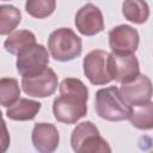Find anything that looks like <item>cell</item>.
<instances>
[{
	"mask_svg": "<svg viewBox=\"0 0 153 153\" xmlns=\"http://www.w3.org/2000/svg\"><path fill=\"white\" fill-rule=\"evenodd\" d=\"M109 54L104 50H92L84 59V73L94 85H104L112 79L108 66Z\"/></svg>",
	"mask_w": 153,
	"mask_h": 153,
	"instance_id": "8",
	"label": "cell"
},
{
	"mask_svg": "<svg viewBox=\"0 0 153 153\" xmlns=\"http://www.w3.org/2000/svg\"><path fill=\"white\" fill-rule=\"evenodd\" d=\"M96 111L108 121H123L129 117L130 108L122 100L118 88L110 86L96 93Z\"/></svg>",
	"mask_w": 153,
	"mask_h": 153,
	"instance_id": "3",
	"label": "cell"
},
{
	"mask_svg": "<svg viewBox=\"0 0 153 153\" xmlns=\"http://www.w3.org/2000/svg\"><path fill=\"white\" fill-rule=\"evenodd\" d=\"M20 96V90L18 81L12 78L0 79V105L11 106L13 105Z\"/></svg>",
	"mask_w": 153,
	"mask_h": 153,
	"instance_id": "17",
	"label": "cell"
},
{
	"mask_svg": "<svg viewBox=\"0 0 153 153\" xmlns=\"http://www.w3.org/2000/svg\"><path fill=\"white\" fill-rule=\"evenodd\" d=\"M26 12L36 18H45L53 13L55 1L53 0H29L25 4Z\"/></svg>",
	"mask_w": 153,
	"mask_h": 153,
	"instance_id": "19",
	"label": "cell"
},
{
	"mask_svg": "<svg viewBox=\"0 0 153 153\" xmlns=\"http://www.w3.org/2000/svg\"><path fill=\"white\" fill-rule=\"evenodd\" d=\"M41 104L35 100H30L26 98H19L13 105H11L7 110V116L11 120L16 121H27L32 120L36 114L39 111Z\"/></svg>",
	"mask_w": 153,
	"mask_h": 153,
	"instance_id": "13",
	"label": "cell"
},
{
	"mask_svg": "<svg viewBox=\"0 0 153 153\" xmlns=\"http://www.w3.org/2000/svg\"><path fill=\"white\" fill-rule=\"evenodd\" d=\"M123 16L134 23H143L148 18V6L145 1L129 0L123 4Z\"/></svg>",
	"mask_w": 153,
	"mask_h": 153,
	"instance_id": "18",
	"label": "cell"
},
{
	"mask_svg": "<svg viewBox=\"0 0 153 153\" xmlns=\"http://www.w3.org/2000/svg\"><path fill=\"white\" fill-rule=\"evenodd\" d=\"M20 12L12 5L0 6V35L12 32L20 23Z\"/></svg>",
	"mask_w": 153,
	"mask_h": 153,
	"instance_id": "16",
	"label": "cell"
},
{
	"mask_svg": "<svg viewBox=\"0 0 153 153\" xmlns=\"http://www.w3.org/2000/svg\"><path fill=\"white\" fill-rule=\"evenodd\" d=\"M10 146V134L7 131L6 124L2 120L0 111V153H5Z\"/></svg>",
	"mask_w": 153,
	"mask_h": 153,
	"instance_id": "20",
	"label": "cell"
},
{
	"mask_svg": "<svg viewBox=\"0 0 153 153\" xmlns=\"http://www.w3.org/2000/svg\"><path fill=\"white\" fill-rule=\"evenodd\" d=\"M75 25L78 30L86 36H93L104 29L102 12L92 4L84 5L75 16Z\"/></svg>",
	"mask_w": 153,
	"mask_h": 153,
	"instance_id": "11",
	"label": "cell"
},
{
	"mask_svg": "<svg viewBox=\"0 0 153 153\" xmlns=\"http://www.w3.org/2000/svg\"><path fill=\"white\" fill-rule=\"evenodd\" d=\"M109 43L114 54L133 55L139 45V33L129 25H120L109 32Z\"/></svg>",
	"mask_w": 153,
	"mask_h": 153,
	"instance_id": "10",
	"label": "cell"
},
{
	"mask_svg": "<svg viewBox=\"0 0 153 153\" xmlns=\"http://www.w3.org/2000/svg\"><path fill=\"white\" fill-rule=\"evenodd\" d=\"M36 44L35 35L26 30H20L11 33L8 38L5 41V49L14 55H19L26 49L33 47Z\"/></svg>",
	"mask_w": 153,
	"mask_h": 153,
	"instance_id": "14",
	"label": "cell"
},
{
	"mask_svg": "<svg viewBox=\"0 0 153 153\" xmlns=\"http://www.w3.org/2000/svg\"><path fill=\"white\" fill-rule=\"evenodd\" d=\"M118 93L122 100L129 106H139L151 102L152 96V85L151 80L146 75L139 74L134 80L122 84Z\"/></svg>",
	"mask_w": 153,
	"mask_h": 153,
	"instance_id": "6",
	"label": "cell"
},
{
	"mask_svg": "<svg viewBox=\"0 0 153 153\" xmlns=\"http://www.w3.org/2000/svg\"><path fill=\"white\" fill-rule=\"evenodd\" d=\"M131 124L139 129H151L153 127V105L147 103L143 105L130 108V114L128 117Z\"/></svg>",
	"mask_w": 153,
	"mask_h": 153,
	"instance_id": "15",
	"label": "cell"
},
{
	"mask_svg": "<svg viewBox=\"0 0 153 153\" xmlns=\"http://www.w3.org/2000/svg\"><path fill=\"white\" fill-rule=\"evenodd\" d=\"M22 86L26 94L44 98L55 92L57 87V76L51 68L47 67L37 74L23 76Z\"/></svg>",
	"mask_w": 153,
	"mask_h": 153,
	"instance_id": "5",
	"label": "cell"
},
{
	"mask_svg": "<svg viewBox=\"0 0 153 153\" xmlns=\"http://www.w3.org/2000/svg\"><path fill=\"white\" fill-rule=\"evenodd\" d=\"M60 136L54 124L37 123L32 130V143L39 153H53L59 146Z\"/></svg>",
	"mask_w": 153,
	"mask_h": 153,
	"instance_id": "12",
	"label": "cell"
},
{
	"mask_svg": "<svg viewBox=\"0 0 153 153\" xmlns=\"http://www.w3.org/2000/svg\"><path fill=\"white\" fill-rule=\"evenodd\" d=\"M48 48L55 60L69 61L81 54V39L71 29L61 27L50 33Z\"/></svg>",
	"mask_w": 153,
	"mask_h": 153,
	"instance_id": "4",
	"label": "cell"
},
{
	"mask_svg": "<svg viewBox=\"0 0 153 153\" xmlns=\"http://www.w3.org/2000/svg\"><path fill=\"white\" fill-rule=\"evenodd\" d=\"M87 88L74 78L63 79L60 85V96L54 100L55 118L62 123L72 124L84 117L87 111Z\"/></svg>",
	"mask_w": 153,
	"mask_h": 153,
	"instance_id": "1",
	"label": "cell"
},
{
	"mask_svg": "<svg viewBox=\"0 0 153 153\" xmlns=\"http://www.w3.org/2000/svg\"><path fill=\"white\" fill-rule=\"evenodd\" d=\"M109 73L112 80L117 82H129L139 75V62L134 55L109 54Z\"/></svg>",
	"mask_w": 153,
	"mask_h": 153,
	"instance_id": "9",
	"label": "cell"
},
{
	"mask_svg": "<svg viewBox=\"0 0 153 153\" xmlns=\"http://www.w3.org/2000/svg\"><path fill=\"white\" fill-rule=\"evenodd\" d=\"M71 143L75 153H111L109 143L99 135L92 122H82L72 133Z\"/></svg>",
	"mask_w": 153,
	"mask_h": 153,
	"instance_id": "2",
	"label": "cell"
},
{
	"mask_svg": "<svg viewBox=\"0 0 153 153\" xmlns=\"http://www.w3.org/2000/svg\"><path fill=\"white\" fill-rule=\"evenodd\" d=\"M48 63L49 55L47 49L41 44H35L18 55L17 71L22 76H30L45 69Z\"/></svg>",
	"mask_w": 153,
	"mask_h": 153,
	"instance_id": "7",
	"label": "cell"
}]
</instances>
